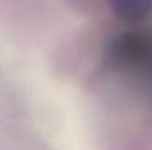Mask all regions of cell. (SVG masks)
<instances>
[{
  "mask_svg": "<svg viewBox=\"0 0 152 150\" xmlns=\"http://www.w3.org/2000/svg\"><path fill=\"white\" fill-rule=\"evenodd\" d=\"M104 66L152 99V23H126L108 39Z\"/></svg>",
  "mask_w": 152,
  "mask_h": 150,
  "instance_id": "cell-1",
  "label": "cell"
},
{
  "mask_svg": "<svg viewBox=\"0 0 152 150\" xmlns=\"http://www.w3.org/2000/svg\"><path fill=\"white\" fill-rule=\"evenodd\" d=\"M106 4L122 23L143 21L152 14V0H106Z\"/></svg>",
  "mask_w": 152,
  "mask_h": 150,
  "instance_id": "cell-2",
  "label": "cell"
}]
</instances>
